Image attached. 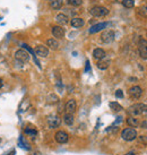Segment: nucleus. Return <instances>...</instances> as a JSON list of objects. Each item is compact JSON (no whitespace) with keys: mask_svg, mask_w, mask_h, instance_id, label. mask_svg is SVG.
Segmentation results:
<instances>
[{"mask_svg":"<svg viewBox=\"0 0 147 155\" xmlns=\"http://www.w3.org/2000/svg\"><path fill=\"white\" fill-rule=\"evenodd\" d=\"M128 113L131 115V117L147 115V105L143 103H136L134 105H131L128 109Z\"/></svg>","mask_w":147,"mask_h":155,"instance_id":"obj_1","label":"nucleus"},{"mask_svg":"<svg viewBox=\"0 0 147 155\" xmlns=\"http://www.w3.org/2000/svg\"><path fill=\"white\" fill-rule=\"evenodd\" d=\"M121 137L126 142H131V140H134V139L137 138V131L134 128H126L121 132Z\"/></svg>","mask_w":147,"mask_h":155,"instance_id":"obj_2","label":"nucleus"},{"mask_svg":"<svg viewBox=\"0 0 147 155\" xmlns=\"http://www.w3.org/2000/svg\"><path fill=\"white\" fill-rule=\"evenodd\" d=\"M90 14L94 16V17H104L109 14V10H107L105 7L102 6H95L90 9Z\"/></svg>","mask_w":147,"mask_h":155,"instance_id":"obj_3","label":"nucleus"},{"mask_svg":"<svg viewBox=\"0 0 147 155\" xmlns=\"http://www.w3.org/2000/svg\"><path fill=\"white\" fill-rule=\"evenodd\" d=\"M48 125L50 126V128H57V127L60 126V123H61V119H60V117L57 115H50L48 117Z\"/></svg>","mask_w":147,"mask_h":155,"instance_id":"obj_4","label":"nucleus"},{"mask_svg":"<svg viewBox=\"0 0 147 155\" xmlns=\"http://www.w3.org/2000/svg\"><path fill=\"white\" fill-rule=\"evenodd\" d=\"M114 37H115V33L113 32V31H105V32H103V34L101 35V40L102 42H104V43H112L113 41H114Z\"/></svg>","mask_w":147,"mask_h":155,"instance_id":"obj_5","label":"nucleus"},{"mask_svg":"<svg viewBox=\"0 0 147 155\" xmlns=\"http://www.w3.org/2000/svg\"><path fill=\"white\" fill-rule=\"evenodd\" d=\"M138 51H139V56L143 59H147V41L144 39L139 40L138 43Z\"/></svg>","mask_w":147,"mask_h":155,"instance_id":"obj_6","label":"nucleus"},{"mask_svg":"<svg viewBox=\"0 0 147 155\" xmlns=\"http://www.w3.org/2000/svg\"><path fill=\"white\" fill-rule=\"evenodd\" d=\"M15 58L18 61H22V62H26L29 60V54L28 52H26L24 49H19L15 52Z\"/></svg>","mask_w":147,"mask_h":155,"instance_id":"obj_7","label":"nucleus"},{"mask_svg":"<svg viewBox=\"0 0 147 155\" xmlns=\"http://www.w3.org/2000/svg\"><path fill=\"white\" fill-rule=\"evenodd\" d=\"M54 139L57 140V143L59 144H66L69 140V136L66 131H62V130H59L58 132H56L54 135Z\"/></svg>","mask_w":147,"mask_h":155,"instance_id":"obj_8","label":"nucleus"},{"mask_svg":"<svg viewBox=\"0 0 147 155\" xmlns=\"http://www.w3.org/2000/svg\"><path fill=\"white\" fill-rule=\"evenodd\" d=\"M35 54L36 56H39V57H42V58H45L48 57V54H49V50H48V48L44 46H37L35 48Z\"/></svg>","mask_w":147,"mask_h":155,"instance_id":"obj_9","label":"nucleus"},{"mask_svg":"<svg viewBox=\"0 0 147 155\" xmlns=\"http://www.w3.org/2000/svg\"><path fill=\"white\" fill-rule=\"evenodd\" d=\"M76 108H77V103H76L75 100H69L65 105V110L69 115H73L74 112L76 111Z\"/></svg>","mask_w":147,"mask_h":155,"instance_id":"obj_10","label":"nucleus"},{"mask_svg":"<svg viewBox=\"0 0 147 155\" xmlns=\"http://www.w3.org/2000/svg\"><path fill=\"white\" fill-rule=\"evenodd\" d=\"M129 95L132 98H139L143 95V90L139 86H132L129 90Z\"/></svg>","mask_w":147,"mask_h":155,"instance_id":"obj_11","label":"nucleus"},{"mask_svg":"<svg viewBox=\"0 0 147 155\" xmlns=\"http://www.w3.org/2000/svg\"><path fill=\"white\" fill-rule=\"evenodd\" d=\"M52 34L57 39H62L65 36V29L61 26H53L52 27Z\"/></svg>","mask_w":147,"mask_h":155,"instance_id":"obj_12","label":"nucleus"},{"mask_svg":"<svg viewBox=\"0 0 147 155\" xmlns=\"http://www.w3.org/2000/svg\"><path fill=\"white\" fill-rule=\"evenodd\" d=\"M107 26V23H98V24H95V25H93V26H92V27L90 29V34L97 33V32L102 31L103 29H105Z\"/></svg>","mask_w":147,"mask_h":155,"instance_id":"obj_13","label":"nucleus"},{"mask_svg":"<svg viewBox=\"0 0 147 155\" xmlns=\"http://www.w3.org/2000/svg\"><path fill=\"white\" fill-rule=\"evenodd\" d=\"M93 57H94V59H96V60H102V59L105 58V51H104L103 49L97 48V49H95V50L93 51Z\"/></svg>","mask_w":147,"mask_h":155,"instance_id":"obj_14","label":"nucleus"},{"mask_svg":"<svg viewBox=\"0 0 147 155\" xmlns=\"http://www.w3.org/2000/svg\"><path fill=\"white\" fill-rule=\"evenodd\" d=\"M70 24H71L73 27L79 29V27H83V26H84V19L80 17H75L70 21Z\"/></svg>","mask_w":147,"mask_h":155,"instance_id":"obj_15","label":"nucleus"},{"mask_svg":"<svg viewBox=\"0 0 147 155\" xmlns=\"http://www.w3.org/2000/svg\"><path fill=\"white\" fill-rule=\"evenodd\" d=\"M56 21L60 24V25H66V24L68 23L67 15H65V14H58L56 16Z\"/></svg>","mask_w":147,"mask_h":155,"instance_id":"obj_16","label":"nucleus"},{"mask_svg":"<svg viewBox=\"0 0 147 155\" xmlns=\"http://www.w3.org/2000/svg\"><path fill=\"white\" fill-rule=\"evenodd\" d=\"M46 46H50V49H52V50H57L58 46H59V43H58V41L56 39H49L46 41Z\"/></svg>","mask_w":147,"mask_h":155,"instance_id":"obj_17","label":"nucleus"},{"mask_svg":"<svg viewBox=\"0 0 147 155\" xmlns=\"http://www.w3.org/2000/svg\"><path fill=\"white\" fill-rule=\"evenodd\" d=\"M63 121H65V123H66L67 126H71V125H74V121H75L74 115H69V113H66L65 117H63Z\"/></svg>","mask_w":147,"mask_h":155,"instance_id":"obj_18","label":"nucleus"},{"mask_svg":"<svg viewBox=\"0 0 147 155\" xmlns=\"http://www.w3.org/2000/svg\"><path fill=\"white\" fill-rule=\"evenodd\" d=\"M127 123H128L130 127H137L139 125V120H138L136 117H129V118L127 119Z\"/></svg>","mask_w":147,"mask_h":155,"instance_id":"obj_19","label":"nucleus"},{"mask_svg":"<svg viewBox=\"0 0 147 155\" xmlns=\"http://www.w3.org/2000/svg\"><path fill=\"white\" fill-rule=\"evenodd\" d=\"M110 109L114 111V112H119V111H121L122 110V107L118 103V102H110Z\"/></svg>","mask_w":147,"mask_h":155,"instance_id":"obj_20","label":"nucleus"},{"mask_svg":"<svg viewBox=\"0 0 147 155\" xmlns=\"http://www.w3.org/2000/svg\"><path fill=\"white\" fill-rule=\"evenodd\" d=\"M50 5L53 9H60L62 7V0H51Z\"/></svg>","mask_w":147,"mask_h":155,"instance_id":"obj_21","label":"nucleus"},{"mask_svg":"<svg viewBox=\"0 0 147 155\" xmlns=\"http://www.w3.org/2000/svg\"><path fill=\"white\" fill-rule=\"evenodd\" d=\"M46 101H48V103L50 104H56L58 103V101H59V98L57 96L56 94H50L48 98H46Z\"/></svg>","mask_w":147,"mask_h":155,"instance_id":"obj_22","label":"nucleus"},{"mask_svg":"<svg viewBox=\"0 0 147 155\" xmlns=\"http://www.w3.org/2000/svg\"><path fill=\"white\" fill-rule=\"evenodd\" d=\"M25 134H26V135H29L31 137H35V136L37 135V131H36L35 128H26V129H25Z\"/></svg>","mask_w":147,"mask_h":155,"instance_id":"obj_23","label":"nucleus"},{"mask_svg":"<svg viewBox=\"0 0 147 155\" xmlns=\"http://www.w3.org/2000/svg\"><path fill=\"white\" fill-rule=\"evenodd\" d=\"M122 5L126 8H132L135 6V1L134 0H122Z\"/></svg>","mask_w":147,"mask_h":155,"instance_id":"obj_24","label":"nucleus"},{"mask_svg":"<svg viewBox=\"0 0 147 155\" xmlns=\"http://www.w3.org/2000/svg\"><path fill=\"white\" fill-rule=\"evenodd\" d=\"M107 67H109V61H98V62H97V68L98 69L104 70V69H107Z\"/></svg>","mask_w":147,"mask_h":155,"instance_id":"obj_25","label":"nucleus"},{"mask_svg":"<svg viewBox=\"0 0 147 155\" xmlns=\"http://www.w3.org/2000/svg\"><path fill=\"white\" fill-rule=\"evenodd\" d=\"M68 4L71 6H80L83 4V0H68Z\"/></svg>","mask_w":147,"mask_h":155,"instance_id":"obj_26","label":"nucleus"},{"mask_svg":"<svg viewBox=\"0 0 147 155\" xmlns=\"http://www.w3.org/2000/svg\"><path fill=\"white\" fill-rule=\"evenodd\" d=\"M139 14L144 17H147V6H143L139 8Z\"/></svg>","mask_w":147,"mask_h":155,"instance_id":"obj_27","label":"nucleus"},{"mask_svg":"<svg viewBox=\"0 0 147 155\" xmlns=\"http://www.w3.org/2000/svg\"><path fill=\"white\" fill-rule=\"evenodd\" d=\"M115 96L118 98H123V92H122L121 90H118V91L115 92Z\"/></svg>","mask_w":147,"mask_h":155,"instance_id":"obj_28","label":"nucleus"},{"mask_svg":"<svg viewBox=\"0 0 147 155\" xmlns=\"http://www.w3.org/2000/svg\"><path fill=\"white\" fill-rule=\"evenodd\" d=\"M88 70H90V62L87 61L86 62V71H88Z\"/></svg>","mask_w":147,"mask_h":155,"instance_id":"obj_29","label":"nucleus"},{"mask_svg":"<svg viewBox=\"0 0 147 155\" xmlns=\"http://www.w3.org/2000/svg\"><path fill=\"white\" fill-rule=\"evenodd\" d=\"M126 155H136V154L134 153V152H130V153H127Z\"/></svg>","mask_w":147,"mask_h":155,"instance_id":"obj_30","label":"nucleus"},{"mask_svg":"<svg viewBox=\"0 0 147 155\" xmlns=\"http://www.w3.org/2000/svg\"><path fill=\"white\" fill-rule=\"evenodd\" d=\"M31 155H40V153L39 152H34V153H32Z\"/></svg>","mask_w":147,"mask_h":155,"instance_id":"obj_31","label":"nucleus"},{"mask_svg":"<svg viewBox=\"0 0 147 155\" xmlns=\"http://www.w3.org/2000/svg\"><path fill=\"white\" fill-rule=\"evenodd\" d=\"M141 126H143V128H144V127H147V122H143V125H141Z\"/></svg>","mask_w":147,"mask_h":155,"instance_id":"obj_32","label":"nucleus"},{"mask_svg":"<svg viewBox=\"0 0 147 155\" xmlns=\"http://www.w3.org/2000/svg\"><path fill=\"white\" fill-rule=\"evenodd\" d=\"M2 85H4V84H2V79H1V78H0V88H1V87H2Z\"/></svg>","mask_w":147,"mask_h":155,"instance_id":"obj_33","label":"nucleus"},{"mask_svg":"<svg viewBox=\"0 0 147 155\" xmlns=\"http://www.w3.org/2000/svg\"><path fill=\"white\" fill-rule=\"evenodd\" d=\"M8 155H15V151H12V152H10Z\"/></svg>","mask_w":147,"mask_h":155,"instance_id":"obj_34","label":"nucleus"},{"mask_svg":"<svg viewBox=\"0 0 147 155\" xmlns=\"http://www.w3.org/2000/svg\"></svg>","mask_w":147,"mask_h":155,"instance_id":"obj_35","label":"nucleus"}]
</instances>
